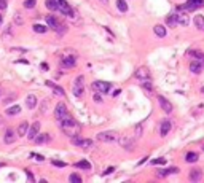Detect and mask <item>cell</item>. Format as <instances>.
<instances>
[{
	"label": "cell",
	"mask_w": 204,
	"mask_h": 183,
	"mask_svg": "<svg viewBox=\"0 0 204 183\" xmlns=\"http://www.w3.org/2000/svg\"><path fill=\"white\" fill-rule=\"evenodd\" d=\"M59 124H61V127H62V131L66 132L67 135H70V137H73V135H78V124H77V121L73 120V118L67 113L66 116L62 118V120H59Z\"/></svg>",
	"instance_id": "cell-1"
},
{
	"label": "cell",
	"mask_w": 204,
	"mask_h": 183,
	"mask_svg": "<svg viewBox=\"0 0 204 183\" xmlns=\"http://www.w3.org/2000/svg\"><path fill=\"white\" fill-rule=\"evenodd\" d=\"M185 161H187V162H196V161H198V153H194V151L187 153V156H185Z\"/></svg>",
	"instance_id": "cell-29"
},
{
	"label": "cell",
	"mask_w": 204,
	"mask_h": 183,
	"mask_svg": "<svg viewBox=\"0 0 204 183\" xmlns=\"http://www.w3.org/2000/svg\"><path fill=\"white\" fill-rule=\"evenodd\" d=\"M164 162H166L164 158H158V159H153V161H152L153 166H158V164H164Z\"/></svg>",
	"instance_id": "cell-38"
},
{
	"label": "cell",
	"mask_w": 204,
	"mask_h": 183,
	"mask_svg": "<svg viewBox=\"0 0 204 183\" xmlns=\"http://www.w3.org/2000/svg\"><path fill=\"white\" fill-rule=\"evenodd\" d=\"M113 170H115V167H108V169H107V170L104 172V175H108V173H112Z\"/></svg>",
	"instance_id": "cell-44"
},
{
	"label": "cell",
	"mask_w": 204,
	"mask_h": 183,
	"mask_svg": "<svg viewBox=\"0 0 204 183\" xmlns=\"http://www.w3.org/2000/svg\"><path fill=\"white\" fill-rule=\"evenodd\" d=\"M2 123H3V118H2V116H0V124H2Z\"/></svg>",
	"instance_id": "cell-50"
},
{
	"label": "cell",
	"mask_w": 204,
	"mask_h": 183,
	"mask_svg": "<svg viewBox=\"0 0 204 183\" xmlns=\"http://www.w3.org/2000/svg\"><path fill=\"white\" fill-rule=\"evenodd\" d=\"M190 54H193V58L196 59V61H201L204 62V53H198V51H191Z\"/></svg>",
	"instance_id": "cell-33"
},
{
	"label": "cell",
	"mask_w": 204,
	"mask_h": 183,
	"mask_svg": "<svg viewBox=\"0 0 204 183\" xmlns=\"http://www.w3.org/2000/svg\"><path fill=\"white\" fill-rule=\"evenodd\" d=\"M72 143L75 146H81V148H89V146L92 145V140L91 139H81V137H78V135H73L72 137Z\"/></svg>",
	"instance_id": "cell-9"
},
{
	"label": "cell",
	"mask_w": 204,
	"mask_h": 183,
	"mask_svg": "<svg viewBox=\"0 0 204 183\" xmlns=\"http://www.w3.org/2000/svg\"><path fill=\"white\" fill-rule=\"evenodd\" d=\"M99 2H100L102 5H108V0H99Z\"/></svg>",
	"instance_id": "cell-48"
},
{
	"label": "cell",
	"mask_w": 204,
	"mask_h": 183,
	"mask_svg": "<svg viewBox=\"0 0 204 183\" xmlns=\"http://www.w3.org/2000/svg\"><path fill=\"white\" fill-rule=\"evenodd\" d=\"M77 64V56H62L61 58V67L62 69H72Z\"/></svg>",
	"instance_id": "cell-10"
},
{
	"label": "cell",
	"mask_w": 204,
	"mask_h": 183,
	"mask_svg": "<svg viewBox=\"0 0 204 183\" xmlns=\"http://www.w3.org/2000/svg\"><path fill=\"white\" fill-rule=\"evenodd\" d=\"M14 140H16V132L8 127V129L5 131V134H3V142L5 143H13Z\"/></svg>",
	"instance_id": "cell-16"
},
{
	"label": "cell",
	"mask_w": 204,
	"mask_h": 183,
	"mask_svg": "<svg viewBox=\"0 0 204 183\" xmlns=\"http://www.w3.org/2000/svg\"><path fill=\"white\" fill-rule=\"evenodd\" d=\"M177 172H179L177 167H169V169H166V170H160L158 175L160 177H168V175H171V173H177Z\"/></svg>",
	"instance_id": "cell-25"
},
{
	"label": "cell",
	"mask_w": 204,
	"mask_h": 183,
	"mask_svg": "<svg viewBox=\"0 0 204 183\" xmlns=\"http://www.w3.org/2000/svg\"><path fill=\"white\" fill-rule=\"evenodd\" d=\"M96 139L99 142H116L118 140V134L113 131H105V132H99Z\"/></svg>",
	"instance_id": "cell-4"
},
{
	"label": "cell",
	"mask_w": 204,
	"mask_h": 183,
	"mask_svg": "<svg viewBox=\"0 0 204 183\" xmlns=\"http://www.w3.org/2000/svg\"><path fill=\"white\" fill-rule=\"evenodd\" d=\"M134 77L141 81V80H148L150 78V70H148L147 67H139L134 73Z\"/></svg>",
	"instance_id": "cell-14"
},
{
	"label": "cell",
	"mask_w": 204,
	"mask_h": 183,
	"mask_svg": "<svg viewBox=\"0 0 204 183\" xmlns=\"http://www.w3.org/2000/svg\"><path fill=\"white\" fill-rule=\"evenodd\" d=\"M34 30H35L37 34H45V32H46V27L42 26V24H35V26H34Z\"/></svg>",
	"instance_id": "cell-34"
},
{
	"label": "cell",
	"mask_w": 204,
	"mask_h": 183,
	"mask_svg": "<svg viewBox=\"0 0 204 183\" xmlns=\"http://www.w3.org/2000/svg\"><path fill=\"white\" fill-rule=\"evenodd\" d=\"M46 85H48V86L54 91V94H56V96H64V94H66V93H64V89H62L61 86H56L54 83H51V81H46Z\"/></svg>",
	"instance_id": "cell-22"
},
{
	"label": "cell",
	"mask_w": 204,
	"mask_h": 183,
	"mask_svg": "<svg viewBox=\"0 0 204 183\" xmlns=\"http://www.w3.org/2000/svg\"><path fill=\"white\" fill-rule=\"evenodd\" d=\"M193 22H194V26H196V29L204 30V16L202 14H196V16H194Z\"/></svg>",
	"instance_id": "cell-21"
},
{
	"label": "cell",
	"mask_w": 204,
	"mask_h": 183,
	"mask_svg": "<svg viewBox=\"0 0 204 183\" xmlns=\"http://www.w3.org/2000/svg\"><path fill=\"white\" fill-rule=\"evenodd\" d=\"M169 131H171V121H169V120H164V121L161 123L160 132H161V135H163V137H166V135L169 134Z\"/></svg>",
	"instance_id": "cell-19"
},
{
	"label": "cell",
	"mask_w": 204,
	"mask_h": 183,
	"mask_svg": "<svg viewBox=\"0 0 204 183\" xmlns=\"http://www.w3.org/2000/svg\"><path fill=\"white\" fill-rule=\"evenodd\" d=\"M116 142L121 145L124 150H129V151H133V150H134V140H133V139H126V137H118V140H116Z\"/></svg>",
	"instance_id": "cell-13"
},
{
	"label": "cell",
	"mask_w": 204,
	"mask_h": 183,
	"mask_svg": "<svg viewBox=\"0 0 204 183\" xmlns=\"http://www.w3.org/2000/svg\"><path fill=\"white\" fill-rule=\"evenodd\" d=\"M46 8L50 11H58V5H56V0H46Z\"/></svg>",
	"instance_id": "cell-32"
},
{
	"label": "cell",
	"mask_w": 204,
	"mask_h": 183,
	"mask_svg": "<svg viewBox=\"0 0 204 183\" xmlns=\"http://www.w3.org/2000/svg\"><path fill=\"white\" fill-rule=\"evenodd\" d=\"M201 93H202V94H204V88H202V89H201Z\"/></svg>",
	"instance_id": "cell-51"
},
{
	"label": "cell",
	"mask_w": 204,
	"mask_h": 183,
	"mask_svg": "<svg viewBox=\"0 0 204 183\" xmlns=\"http://www.w3.org/2000/svg\"><path fill=\"white\" fill-rule=\"evenodd\" d=\"M0 22H2V16H0Z\"/></svg>",
	"instance_id": "cell-52"
},
{
	"label": "cell",
	"mask_w": 204,
	"mask_h": 183,
	"mask_svg": "<svg viewBox=\"0 0 204 183\" xmlns=\"http://www.w3.org/2000/svg\"><path fill=\"white\" fill-rule=\"evenodd\" d=\"M202 69H204V62H201V61H194L190 64V70L193 73H201Z\"/></svg>",
	"instance_id": "cell-17"
},
{
	"label": "cell",
	"mask_w": 204,
	"mask_h": 183,
	"mask_svg": "<svg viewBox=\"0 0 204 183\" xmlns=\"http://www.w3.org/2000/svg\"><path fill=\"white\" fill-rule=\"evenodd\" d=\"M69 112H67V107H66V104H58L56 105V110H54V118H56V120L59 121V120H62L64 116H66Z\"/></svg>",
	"instance_id": "cell-11"
},
{
	"label": "cell",
	"mask_w": 204,
	"mask_h": 183,
	"mask_svg": "<svg viewBox=\"0 0 204 183\" xmlns=\"http://www.w3.org/2000/svg\"><path fill=\"white\" fill-rule=\"evenodd\" d=\"M202 150H204V145H202Z\"/></svg>",
	"instance_id": "cell-54"
},
{
	"label": "cell",
	"mask_w": 204,
	"mask_h": 183,
	"mask_svg": "<svg viewBox=\"0 0 204 183\" xmlns=\"http://www.w3.org/2000/svg\"><path fill=\"white\" fill-rule=\"evenodd\" d=\"M26 173H27V178H29L31 181H34V175H32V173H31L29 170H26Z\"/></svg>",
	"instance_id": "cell-45"
},
{
	"label": "cell",
	"mask_w": 204,
	"mask_h": 183,
	"mask_svg": "<svg viewBox=\"0 0 204 183\" xmlns=\"http://www.w3.org/2000/svg\"><path fill=\"white\" fill-rule=\"evenodd\" d=\"M69 180H70L72 183H81V177L78 175V173H72V175L69 177Z\"/></svg>",
	"instance_id": "cell-35"
},
{
	"label": "cell",
	"mask_w": 204,
	"mask_h": 183,
	"mask_svg": "<svg viewBox=\"0 0 204 183\" xmlns=\"http://www.w3.org/2000/svg\"><path fill=\"white\" fill-rule=\"evenodd\" d=\"M141 85H142V88L147 89V91H153V83L150 81V78H148V80H141Z\"/></svg>",
	"instance_id": "cell-31"
},
{
	"label": "cell",
	"mask_w": 204,
	"mask_h": 183,
	"mask_svg": "<svg viewBox=\"0 0 204 183\" xmlns=\"http://www.w3.org/2000/svg\"><path fill=\"white\" fill-rule=\"evenodd\" d=\"M34 140H35V143H37V145H42V143H45V142H48V140H50V135H46V134H40V132H39Z\"/></svg>",
	"instance_id": "cell-24"
},
{
	"label": "cell",
	"mask_w": 204,
	"mask_h": 183,
	"mask_svg": "<svg viewBox=\"0 0 204 183\" xmlns=\"http://www.w3.org/2000/svg\"><path fill=\"white\" fill-rule=\"evenodd\" d=\"M56 5H58V11H61L62 14L66 16H73V10L70 8V5L66 2V0H56Z\"/></svg>",
	"instance_id": "cell-6"
},
{
	"label": "cell",
	"mask_w": 204,
	"mask_h": 183,
	"mask_svg": "<svg viewBox=\"0 0 204 183\" xmlns=\"http://www.w3.org/2000/svg\"><path fill=\"white\" fill-rule=\"evenodd\" d=\"M188 178H190L191 181H199V180L202 178V170H201V169H193V170L190 172Z\"/></svg>",
	"instance_id": "cell-18"
},
{
	"label": "cell",
	"mask_w": 204,
	"mask_h": 183,
	"mask_svg": "<svg viewBox=\"0 0 204 183\" xmlns=\"http://www.w3.org/2000/svg\"><path fill=\"white\" fill-rule=\"evenodd\" d=\"M110 88H112V85L107 83V81H94V83H92V89L97 91L99 94H105V93H108Z\"/></svg>",
	"instance_id": "cell-7"
},
{
	"label": "cell",
	"mask_w": 204,
	"mask_h": 183,
	"mask_svg": "<svg viewBox=\"0 0 204 183\" xmlns=\"http://www.w3.org/2000/svg\"><path fill=\"white\" fill-rule=\"evenodd\" d=\"M175 21H177L179 26H188L190 24V16H188V11L185 10H180L177 8V13H175Z\"/></svg>",
	"instance_id": "cell-5"
},
{
	"label": "cell",
	"mask_w": 204,
	"mask_h": 183,
	"mask_svg": "<svg viewBox=\"0 0 204 183\" xmlns=\"http://www.w3.org/2000/svg\"><path fill=\"white\" fill-rule=\"evenodd\" d=\"M153 30H155V34L158 35V37H161V38H163V37H166V34H168V30H166L164 26H155Z\"/></svg>",
	"instance_id": "cell-26"
},
{
	"label": "cell",
	"mask_w": 204,
	"mask_h": 183,
	"mask_svg": "<svg viewBox=\"0 0 204 183\" xmlns=\"http://www.w3.org/2000/svg\"><path fill=\"white\" fill-rule=\"evenodd\" d=\"M45 19H46V24H48V26L51 27V29H54V30H59L61 34H62V32H66V27H64V26H61V24H59V21H58L54 16H51V14H50V16H46Z\"/></svg>",
	"instance_id": "cell-8"
},
{
	"label": "cell",
	"mask_w": 204,
	"mask_h": 183,
	"mask_svg": "<svg viewBox=\"0 0 204 183\" xmlns=\"http://www.w3.org/2000/svg\"><path fill=\"white\" fill-rule=\"evenodd\" d=\"M39 132H40V123L37 121V123H34V124L29 127V129H27V134H26V135H27V139H29V140H34Z\"/></svg>",
	"instance_id": "cell-12"
},
{
	"label": "cell",
	"mask_w": 204,
	"mask_h": 183,
	"mask_svg": "<svg viewBox=\"0 0 204 183\" xmlns=\"http://www.w3.org/2000/svg\"><path fill=\"white\" fill-rule=\"evenodd\" d=\"M145 161H147V158H144V159H142V161H139V162H137V166H141V164H144V162H145Z\"/></svg>",
	"instance_id": "cell-49"
},
{
	"label": "cell",
	"mask_w": 204,
	"mask_h": 183,
	"mask_svg": "<svg viewBox=\"0 0 204 183\" xmlns=\"http://www.w3.org/2000/svg\"><path fill=\"white\" fill-rule=\"evenodd\" d=\"M51 162H53V166H58V167H66V166H67L66 162H62V161H56V159L51 161Z\"/></svg>",
	"instance_id": "cell-39"
},
{
	"label": "cell",
	"mask_w": 204,
	"mask_h": 183,
	"mask_svg": "<svg viewBox=\"0 0 204 183\" xmlns=\"http://www.w3.org/2000/svg\"><path fill=\"white\" fill-rule=\"evenodd\" d=\"M204 6V0H187V3L183 5H179L177 8H180V10H185V11H196L198 8Z\"/></svg>",
	"instance_id": "cell-2"
},
{
	"label": "cell",
	"mask_w": 204,
	"mask_h": 183,
	"mask_svg": "<svg viewBox=\"0 0 204 183\" xmlns=\"http://www.w3.org/2000/svg\"><path fill=\"white\" fill-rule=\"evenodd\" d=\"M31 158H35L37 161H43V159H45V158L42 156V154H35V153H32V154H31Z\"/></svg>",
	"instance_id": "cell-40"
},
{
	"label": "cell",
	"mask_w": 204,
	"mask_h": 183,
	"mask_svg": "<svg viewBox=\"0 0 204 183\" xmlns=\"http://www.w3.org/2000/svg\"><path fill=\"white\" fill-rule=\"evenodd\" d=\"M27 129H29V124H27V123L24 121V123H21L19 126H18L16 134L19 135V137H22V135H26V134H27Z\"/></svg>",
	"instance_id": "cell-23"
},
{
	"label": "cell",
	"mask_w": 204,
	"mask_h": 183,
	"mask_svg": "<svg viewBox=\"0 0 204 183\" xmlns=\"http://www.w3.org/2000/svg\"><path fill=\"white\" fill-rule=\"evenodd\" d=\"M35 3H37V0H26V2H24V6L27 8V10H31V8L35 6Z\"/></svg>",
	"instance_id": "cell-37"
},
{
	"label": "cell",
	"mask_w": 204,
	"mask_h": 183,
	"mask_svg": "<svg viewBox=\"0 0 204 183\" xmlns=\"http://www.w3.org/2000/svg\"><path fill=\"white\" fill-rule=\"evenodd\" d=\"M94 100H96V102H102V97L99 94H94Z\"/></svg>",
	"instance_id": "cell-46"
},
{
	"label": "cell",
	"mask_w": 204,
	"mask_h": 183,
	"mask_svg": "<svg viewBox=\"0 0 204 183\" xmlns=\"http://www.w3.org/2000/svg\"><path fill=\"white\" fill-rule=\"evenodd\" d=\"M83 80H85V78L80 75V77H77L75 81H73L72 91H73V96H75V97H81L83 96V91H85V83H83Z\"/></svg>",
	"instance_id": "cell-3"
},
{
	"label": "cell",
	"mask_w": 204,
	"mask_h": 183,
	"mask_svg": "<svg viewBox=\"0 0 204 183\" xmlns=\"http://www.w3.org/2000/svg\"><path fill=\"white\" fill-rule=\"evenodd\" d=\"M46 105H48V100H43V104H42V113H45L46 110H48V107H46Z\"/></svg>",
	"instance_id": "cell-41"
},
{
	"label": "cell",
	"mask_w": 204,
	"mask_h": 183,
	"mask_svg": "<svg viewBox=\"0 0 204 183\" xmlns=\"http://www.w3.org/2000/svg\"><path fill=\"white\" fill-rule=\"evenodd\" d=\"M120 93H121V91H120V89H116V91H115V93H113V97H116V96H120Z\"/></svg>",
	"instance_id": "cell-47"
},
{
	"label": "cell",
	"mask_w": 204,
	"mask_h": 183,
	"mask_svg": "<svg viewBox=\"0 0 204 183\" xmlns=\"http://www.w3.org/2000/svg\"><path fill=\"white\" fill-rule=\"evenodd\" d=\"M0 167H3V164H0Z\"/></svg>",
	"instance_id": "cell-53"
},
{
	"label": "cell",
	"mask_w": 204,
	"mask_h": 183,
	"mask_svg": "<svg viewBox=\"0 0 204 183\" xmlns=\"http://www.w3.org/2000/svg\"><path fill=\"white\" fill-rule=\"evenodd\" d=\"M116 8L121 13H126L128 11V3H126V0H116Z\"/></svg>",
	"instance_id": "cell-28"
},
{
	"label": "cell",
	"mask_w": 204,
	"mask_h": 183,
	"mask_svg": "<svg viewBox=\"0 0 204 183\" xmlns=\"http://www.w3.org/2000/svg\"><path fill=\"white\" fill-rule=\"evenodd\" d=\"M26 107L31 108V110L37 107V97H35V94H29L26 97Z\"/></svg>",
	"instance_id": "cell-20"
},
{
	"label": "cell",
	"mask_w": 204,
	"mask_h": 183,
	"mask_svg": "<svg viewBox=\"0 0 204 183\" xmlns=\"http://www.w3.org/2000/svg\"><path fill=\"white\" fill-rule=\"evenodd\" d=\"M6 8V0H0V10H5Z\"/></svg>",
	"instance_id": "cell-42"
},
{
	"label": "cell",
	"mask_w": 204,
	"mask_h": 183,
	"mask_svg": "<svg viewBox=\"0 0 204 183\" xmlns=\"http://www.w3.org/2000/svg\"><path fill=\"white\" fill-rule=\"evenodd\" d=\"M19 112H21V107H19V105H11V107H8V108H6V115H10V116L18 115Z\"/></svg>",
	"instance_id": "cell-27"
},
{
	"label": "cell",
	"mask_w": 204,
	"mask_h": 183,
	"mask_svg": "<svg viewBox=\"0 0 204 183\" xmlns=\"http://www.w3.org/2000/svg\"><path fill=\"white\" fill-rule=\"evenodd\" d=\"M75 167H78V169H85V170H91V164L88 162V161H78L77 164H75Z\"/></svg>",
	"instance_id": "cell-30"
},
{
	"label": "cell",
	"mask_w": 204,
	"mask_h": 183,
	"mask_svg": "<svg viewBox=\"0 0 204 183\" xmlns=\"http://www.w3.org/2000/svg\"><path fill=\"white\" fill-rule=\"evenodd\" d=\"M158 102H160V105H161V108L164 110V112L166 113H171L172 112V104L169 102V100L168 99H166V97H163V96H160L158 97Z\"/></svg>",
	"instance_id": "cell-15"
},
{
	"label": "cell",
	"mask_w": 204,
	"mask_h": 183,
	"mask_svg": "<svg viewBox=\"0 0 204 183\" xmlns=\"http://www.w3.org/2000/svg\"><path fill=\"white\" fill-rule=\"evenodd\" d=\"M166 21H168V26H171V27H172V26H177V21H175V14H169Z\"/></svg>",
	"instance_id": "cell-36"
},
{
	"label": "cell",
	"mask_w": 204,
	"mask_h": 183,
	"mask_svg": "<svg viewBox=\"0 0 204 183\" xmlns=\"http://www.w3.org/2000/svg\"><path fill=\"white\" fill-rule=\"evenodd\" d=\"M14 18H16V19H14V21H16L18 24H22V19H21V14H16Z\"/></svg>",
	"instance_id": "cell-43"
}]
</instances>
